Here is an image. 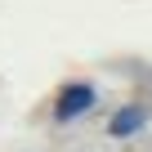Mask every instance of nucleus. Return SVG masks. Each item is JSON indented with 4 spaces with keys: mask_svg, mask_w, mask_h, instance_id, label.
I'll return each mask as SVG.
<instances>
[{
    "mask_svg": "<svg viewBox=\"0 0 152 152\" xmlns=\"http://www.w3.org/2000/svg\"><path fill=\"white\" fill-rule=\"evenodd\" d=\"M90 107H94V90L90 85H63L58 99H54V116L58 121H76V116L90 112Z\"/></svg>",
    "mask_w": 152,
    "mask_h": 152,
    "instance_id": "nucleus-1",
    "label": "nucleus"
},
{
    "mask_svg": "<svg viewBox=\"0 0 152 152\" xmlns=\"http://www.w3.org/2000/svg\"><path fill=\"white\" fill-rule=\"evenodd\" d=\"M116 139H125V134H134V130H143V107H121L116 116H112V125H107Z\"/></svg>",
    "mask_w": 152,
    "mask_h": 152,
    "instance_id": "nucleus-2",
    "label": "nucleus"
}]
</instances>
